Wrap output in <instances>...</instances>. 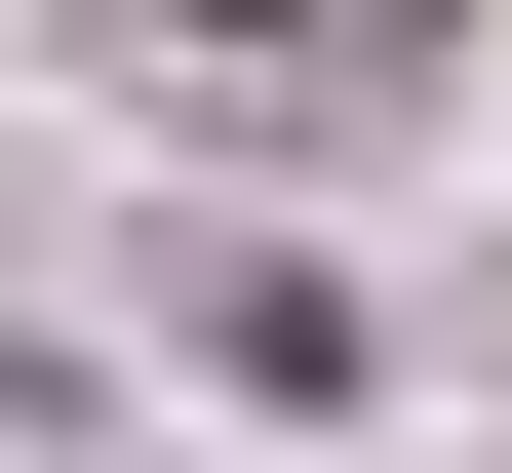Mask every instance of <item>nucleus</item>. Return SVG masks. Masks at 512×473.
Listing matches in <instances>:
<instances>
[{
  "label": "nucleus",
  "instance_id": "1",
  "mask_svg": "<svg viewBox=\"0 0 512 473\" xmlns=\"http://www.w3.org/2000/svg\"><path fill=\"white\" fill-rule=\"evenodd\" d=\"M158 79H276V119H355V79H434V0H119Z\"/></svg>",
  "mask_w": 512,
  "mask_h": 473
}]
</instances>
